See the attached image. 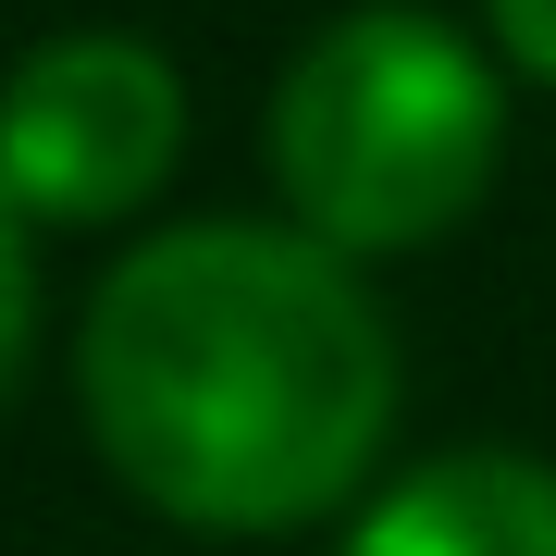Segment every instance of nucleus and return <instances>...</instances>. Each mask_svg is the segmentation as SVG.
I'll use <instances>...</instances> for the list:
<instances>
[{"label":"nucleus","instance_id":"obj_1","mask_svg":"<svg viewBox=\"0 0 556 556\" xmlns=\"http://www.w3.org/2000/svg\"><path fill=\"white\" fill-rule=\"evenodd\" d=\"M87 433L186 532H298L396 420L371 285L285 223H174L124 248L75 334Z\"/></svg>","mask_w":556,"mask_h":556},{"label":"nucleus","instance_id":"obj_2","mask_svg":"<svg viewBox=\"0 0 556 556\" xmlns=\"http://www.w3.org/2000/svg\"><path fill=\"white\" fill-rule=\"evenodd\" d=\"M273 186L298 211V236H321L334 260L358 248H420L495 186V62L457 38L445 13L408 0H358L285 62L273 87Z\"/></svg>","mask_w":556,"mask_h":556},{"label":"nucleus","instance_id":"obj_3","mask_svg":"<svg viewBox=\"0 0 556 556\" xmlns=\"http://www.w3.org/2000/svg\"><path fill=\"white\" fill-rule=\"evenodd\" d=\"M186 149L174 62L124 25H62L0 75V186L38 223H112L137 211Z\"/></svg>","mask_w":556,"mask_h":556},{"label":"nucleus","instance_id":"obj_4","mask_svg":"<svg viewBox=\"0 0 556 556\" xmlns=\"http://www.w3.org/2000/svg\"><path fill=\"white\" fill-rule=\"evenodd\" d=\"M346 556H556V470L519 445H457L383 482Z\"/></svg>","mask_w":556,"mask_h":556},{"label":"nucleus","instance_id":"obj_5","mask_svg":"<svg viewBox=\"0 0 556 556\" xmlns=\"http://www.w3.org/2000/svg\"><path fill=\"white\" fill-rule=\"evenodd\" d=\"M25 334H38V260H25V211H13V186H0V396H13V371H25Z\"/></svg>","mask_w":556,"mask_h":556},{"label":"nucleus","instance_id":"obj_6","mask_svg":"<svg viewBox=\"0 0 556 556\" xmlns=\"http://www.w3.org/2000/svg\"><path fill=\"white\" fill-rule=\"evenodd\" d=\"M495 13V50L519 62L532 87H556V0H482Z\"/></svg>","mask_w":556,"mask_h":556}]
</instances>
